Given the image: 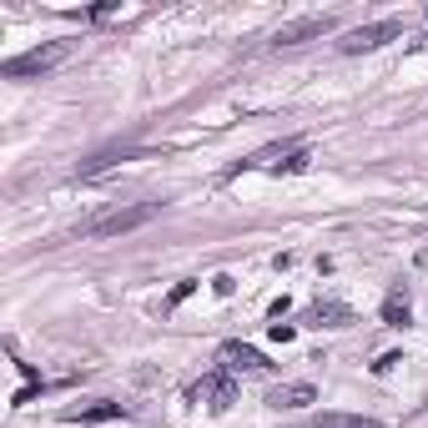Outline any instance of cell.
Wrapping results in <instances>:
<instances>
[{"label":"cell","mask_w":428,"mask_h":428,"mask_svg":"<svg viewBox=\"0 0 428 428\" xmlns=\"http://www.w3.org/2000/svg\"><path fill=\"white\" fill-rule=\"evenodd\" d=\"M61 418L66 423H111V418H126V409L111 398H101V403H86V409H66Z\"/></svg>","instance_id":"cell-9"},{"label":"cell","mask_w":428,"mask_h":428,"mask_svg":"<svg viewBox=\"0 0 428 428\" xmlns=\"http://www.w3.org/2000/svg\"><path fill=\"white\" fill-rule=\"evenodd\" d=\"M267 403L277 413H297V409H308V403H317V393H312V383H277L267 393Z\"/></svg>","instance_id":"cell-7"},{"label":"cell","mask_w":428,"mask_h":428,"mask_svg":"<svg viewBox=\"0 0 428 428\" xmlns=\"http://www.w3.org/2000/svg\"><path fill=\"white\" fill-rule=\"evenodd\" d=\"M232 287H237V277H232V272H217V277H212V292H217V297H232Z\"/></svg>","instance_id":"cell-13"},{"label":"cell","mask_w":428,"mask_h":428,"mask_svg":"<svg viewBox=\"0 0 428 428\" xmlns=\"http://www.w3.org/2000/svg\"><path fill=\"white\" fill-rule=\"evenodd\" d=\"M317 428H383V423H373V418H353V413H328Z\"/></svg>","instance_id":"cell-12"},{"label":"cell","mask_w":428,"mask_h":428,"mask_svg":"<svg viewBox=\"0 0 428 428\" xmlns=\"http://www.w3.org/2000/svg\"><path fill=\"white\" fill-rule=\"evenodd\" d=\"M152 217H161V202H136V207H116V212H106V217H96V222H86L76 237H86V242H106V237H126V232H136V227H146Z\"/></svg>","instance_id":"cell-1"},{"label":"cell","mask_w":428,"mask_h":428,"mask_svg":"<svg viewBox=\"0 0 428 428\" xmlns=\"http://www.w3.org/2000/svg\"><path fill=\"white\" fill-rule=\"evenodd\" d=\"M217 358H222V368H227V373H257V378H267V373H272V363H267L262 353H257L252 342H237V338H232V342H222V348H217Z\"/></svg>","instance_id":"cell-6"},{"label":"cell","mask_w":428,"mask_h":428,"mask_svg":"<svg viewBox=\"0 0 428 428\" xmlns=\"http://www.w3.org/2000/svg\"><path fill=\"white\" fill-rule=\"evenodd\" d=\"M297 152H308V146H303V141H272V146H262L257 157H247L242 166H277V171H283Z\"/></svg>","instance_id":"cell-10"},{"label":"cell","mask_w":428,"mask_h":428,"mask_svg":"<svg viewBox=\"0 0 428 428\" xmlns=\"http://www.w3.org/2000/svg\"><path fill=\"white\" fill-rule=\"evenodd\" d=\"M383 323H388V328L409 323V292H403V287H393L388 297H383Z\"/></svg>","instance_id":"cell-11"},{"label":"cell","mask_w":428,"mask_h":428,"mask_svg":"<svg viewBox=\"0 0 428 428\" xmlns=\"http://www.w3.org/2000/svg\"><path fill=\"white\" fill-rule=\"evenodd\" d=\"M303 323H312V328H348L353 323V308L338 303V297H323V303H312L303 312Z\"/></svg>","instance_id":"cell-8"},{"label":"cell","mask_w":428,"mask_h":428,"mask_svg":"<svg viewBox=\"0 0 428 428\" xmlns=\"http://www.w3.org/2000/svg\"><path fill=\"white\" fill-rule=\"evenodd\" d=\"M191 403H207L212 413H227L232 403H237V383H232V373L227 368H217V373H207L197 388H191Z\"/></svg>","instance_id":"cell-5"},{"label":"cell","mask_w":428,"mask_h":428,"mask_svg":"<svg viewBox=\"0 0 428 428\" xmlns=\"http://www.w3.org/2000/svg\"><path fill=\"white\" fill-rule=\"evenodd\" d=\"M398 363H403V353H383V358L373 363V373H388V368H398Z\"/></svg>","instance_id":"cell-16"},{"label":"cell","mask_w":428,"mask_h":428,"mask_svg":"<svg viewBox=\"0 0 428 428\" xmlns=\"http://www.w3.org/2000/svg\"><path fill=\"white\" fill-rule=\"evenodd\" d=\"M267 338H272V342H292V338H297V328H292V323H272V328H267Z\"/></svg>","instance_id":"cell-14"},{"label":"cell","mask_w":428,"mask_h":428,"mask_svg":"<svg viewBox=\"0 0 428 428\" xmlns=\"http://www.w3.org/2000/svg\"><path fill=\"white\" fill-rule=\"evenodd\" d=\"M66 56H71V40H46V46H35V51H26V56H10L6 66H0V76H6V81H31V76L56 71Z\"/></svg>","instance_id":"cell-2"},{"label":"cell","mask_w":428,"mask_h":428,"mask_svg":"<svg viewBox=\"0 0 428 428\" xmlns=\"http://www.w3.org/2000/svg\"><path fill=\"white\" fill-rule=\"evenodd\" d=\"M403 35V20H373V26H358L338 40V51L342 56H363V51H378V46H388V40Z\"/></svg>","instance_id":"cell-3"},{"label":"cell","mask_w":428,"mask_h":428,"mask_svg":"<svg viewBox=\"0 0 428 428\" xmlns=\"http://www.w3.org/2000/svg\"><path fill=\"white\" fill-rule=\"evenodd\" d=\"M333 26H338V15H303V20H287V26L272 31V46L287 51V46H303V40H323V35H333Z\"/></svg>","instance_id":"cell-4"},{"label":"cell","mask_w":428,"mask_h":428,"mask_svg":"<svg viewBox=\"0 0 428 428\" xmlns=\"http://www.w3.org/2000/svg\"><path fill=\"white\" fill-rule=\"evenodd\" d=\"M191 292H197V283H177V287H171V297H166V303H171V308H177V303H187V297H191Z\"/></svg>","instance_id":"cell-15"},{"label":"cell","mask_w":428,"mask_h":428,"mask_svg":"<svg viewBox=\"0 0 428 428\" xmlns=\"http://www.w3.org/2000/svg\"><path fill=\"white\" fill-rule=\"evenodd\" d=\"M413 46H418V51H428V35H423V40H413Z\"/></svg>","instance_id":"cell-17"}]
</instances>
